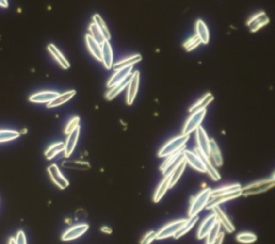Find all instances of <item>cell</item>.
Masks as SVG:
<instances>
[{"mask_svg": "<svg viewBox=\"0 0 275 244\" xmlns=\"http://www.w3.org/2000/svg\"><path fill=\"white\" fill-rule=\"evenodd\" d=\"M269 23V17L264 12H259L257 14H255L251 18L247 21V26L251 29V32L255 33L259 31L260 28H262L263 26Z\"/></svg>", "mask_w": 275, "mask_h": 244, "instance_id": "obj_10", "label": "cell"}, {"mask_svg": "<svg viewBox=\"0 0 275 244\" xmlns=\"http://www.w3.org/2000/svg\"><path fill=\"white\" fill-rule=\"evenodd\" d=\"M213 99H214L213 95L211 93H207L201 99H199V100L196 103L193 104L191 109H189V111L194 113L196 111L202 110V109H206L209 106V104L213 101Z\"/></svg>", "mask_w": 275, "mask_h": 244, "instance_id": "obj_28", "label": "cell"}, {"mask_svg": "<svg viewBox=\"0 0 275 244\" xmlns=\"http://www.w3.org/2000/svg\"><path fill=\"white\" fill-rule=\"evenodd\" d=\"M139 83H140V73L139 71H134L133 73H131V79H130L129 84H128V91H127V97H126V101L127 104H132L134 99H136V96L138 94V89H139Z\"/></svg>", "mask_w": 275, "mask_h": 244, "instance_id": "obj_7", "label": "cell"}, {"mask_svg": "<svg viewBox=\"0 0 275 244\" xmlns=\"http://www.w3.org/2000/svg\"><path fill=\"white\" fill-rule=\"evenodd\" d=\"M210 159H212V163L216 167L223 166L224 161H223L222 152L219 150L217 142L215 141L214 139L210 140Z\"/></svg>", "mask_w": 275, "mask_h": 244, "instance_id": "obj_19", "label": "cell"}, {"mask_svg": "<svg viewBox=\"0 0 275 244\" xmlns=\"http://www.w3.org/2000/svg\"><path fill=\"white\" fill-rule=\"evenodd\" d=\"M79 123H80V118L79 117L72 118L71 121L69 122L68 125H67V128H66V130H65V132H66L67 134H69L70 132L73 131L74 129H76L79 126Z\"/></svg>", "mask_w": 275, "mask_h": 244, "instance_id": "obj_41", "label": "cell"}, {"mask_svg": "<svg viewBox=\"0 0 275 244\" xmlns=\"http://www.w3.org/2000/svg\"><path fill=\"white\" fill-rule=\"evenodd\" d=\"M186 222L187 220H178L169 223L168 225L162 227L161 230L157 232L156 239H158V240H162V239H167L169 237L172 236L174 237L179 230H181L182 227L186 224Z\"/></svg>", "mask_w": 275, "mask_h": 244, "instance_id": "obj_6", "label": "cell"}, {"mask_svg": "<svg viewBox=\"0 0 275 244\" xmlns=\"http://www.w3.org/2000/svg\"><path fill=\"white\" fill-rule=\"evenodd\" d=\"M272 179H274V180H275V172L273 173V176H272Z\"/></svg>", "mask_w": 275, "mask_h": 244, "instance_id": "obj_48", "label": "cell"}, {"mask_svg": "<svg viewBox=\"0 0 275 244\" xmlns=\"http://www.w3.org/2000/svg\"><path fill=\"white\" fill-rule=\"evenodd\" d=\"M141 59H142V56L140 55V54H136V55H132L128 58H125V59H122V61L115 63L113 65V68L115 69V71H116V70H119V69L133 66L134 64L139 63Z\"/></svg>", "mask_w": 275, "mask_h": 244, "instance_id": "obj_25", "label": "cell"}, {"mask_svg": "<svg viewBox=\"0 0 275 244\" xmlns=\"http://www.w3.org/2000/svg\"><path fill=\"white\" fill-rule=\"evenodd\" d=\"M8 244H16V238H10V239H9V242H8Z\"/></svg>", "mask_w": 275, "mask_h": 244, "instance_id": "obj_46", "label": "cell"}, {"mask_svg": "<svg viewBox=\"0 0 275 244\" xmlns=\"http://www.w3.org/2000/svg\"><path fill=\"white\" fill-rule=\"evenodd\" d=\"M184 158L186 163H189L194 169H196L197 171L200 172H206V168H204L203 162L201 158L198 155L196 152L193 151H184Z\"/></svg>", "mask_w": 275, "mask_h": 244, "instance_id": "obj_13", "label": "cell"}, {"mask_svg": "<svg viewBox=\"0 0 275 244\" xmlns=\"http://www.w3.org/2000/svg\"><path fill=\"white\" fill-rule=\"evenodd\" d=\"M58 93L56 92H41L32 95L29 97V101L34 102V103H49L52 100H54L55 98L58 96Z\"/></svg>", "mask_w": 275, "mask_h": 244, "instance_id": "obj_20", "label": "cell"}, {"mask_svg": "<svg viewBox=\"0 0 275 244\" xmlns=\"http://www.w3.org/2000/svg\"><path fill=\"white\" fill-rule=\"evenodd\" d=\"M196 140L198 144V150L206 156L210 157V139L206 130L201 126L198 127L196 130Z\"/></svg>", "mask_w": 275, "mask_h": 244, "instance_id": "obj_8", "label": "cell"}, {"mask_svg": "<svg viewBox=\"0 0 275 244\" xmlns=\"http://www.w3.org/2000/svg\"><path fill=\"white\" fill-rule=\"evenodd\" d=\"M79 136H80V126H78L73 131L68 134L67 142L65 143V155H66V157H69L71 155L72 152L74 151V148H76Z\"/></svg>", "mask_w": 275, "mask_h": 244, "instance_id": "obj_18", "label": "cell"}, {"mask_svg": "<svg viewBox=\"0 0 275 244\" xmlns=\"http://www.w3.org/2000/svg\"><path fill=\"white\" fill-rule=\"evenodd\" d=\"M19 137V133L14 130H0V143L14 140Z\"/></svg>", "mask_w": 275, "mask_h": 244, "instance_id": "obj_38", "label": "cell"}, {"mask_svg": "<svg viewBox=\"0 0 275 244\" xmlns=\"http://www.w3.org/2000/svg\"><path fill=\"white\" fill-rule=\"evenodd\" d=\"M241 195H242V191L241 192L229 193V194H223V195H217V196H211V198H210V200H209L206 208L212 209L213 207L219 206L221 203H224V202H226L228 200H232V199L238 198L239 196H241Z\"/></svg>", "mask_w": 275, "mask_h": 244, "instance_id": "obj_14", "label": "cell"}, {"mask_svg": "<svg viewBox=\"0 0 275 244\" xmlns=\"http://www.w3.org/2000/svg\"><path fill=\"white\" fill-rule=\"evenodd\" d=\"M185 161V158H184V150L182 151H179L176 154H173V155H170L167 157L166 159V162H164L162 167H161V170L162 171L163 173V176L164 177H169L170 174L172 173V171L176 169L179 163H181L182 162Z\"/></svg>", "mask_w": 275, "mask_h": 244, "instance_id": "obj_5", "label": "cell"}, {"mask_svg": "<svg viewBox=\"0 0 275 244\" xmlns=\"http://www.w3.org/2000/svg\"><path fill=\"white\" fill-rule=\"evenodd\" d=\"M0 7L7 8L8 7V0H0Z\"/></svg>", "mask_w": 275, "mask_h": 244, "instance_id": "obj_45", "label": "cell"}, {"mask_svg": "<svg viewBox=\"0 0 275 244\" xmlns=\"http://www.w3.org/2000/svg\"><path fill=\"white\" fill-rule=\"evenodd\" d=\"M256 240H257L256 235H254L252 232H241L237 236V241L240 243L249 244L255 242Z\"/></svg>", "mask_w": 275, "mask_h": 244, "instance_id": "obj_37", "label": "cell"}, {"mask_svg": "<svg viewBox=\"0 0 275 244\" xmlns=\"http://www.w3.org/2000/svg\"><path fill=\"white\" fill-rule=\"evenodd\" d=\"M102 231H108V232H111V230H110V229H106V227H103V228H102Z\"/></svg>", "mask_w": 275, "mask_h": 244, "instance_id": "obj_47", "label": "cell"}, {"mask_svg": "<svg viewBox=\"0 0 275 244\" xmlns=\"http://www.w3.org/2000/svg\"><path fill=\"white\" fill-rule=\"evenodd\" d=\"M85 41H86L87 48L89 49V52L92 53V55L96 58L97 61H101V44H99L97 41H95L88 33L85 36Z\"/></svg>", "mask_w": 275, "mask_h": 244, "instance_id": "obj_23", "label": "cell"}, {"mask_svg": "<svg viewBox=\"0 0 275 244\" xmlns=\"http://www.w3.org/2000/svg\"><path fill=\"white\" fill-rule=\"evenodd\" d=\"M74 95H76V91H74V89L64 93V94H59L58 96L54 99V100L48 103V108H56L58 106H61V104H64L65 102L69 101L70 99L74 96Z\"/></svg>", "mask_w": 275, "mask_h": 244, "instance_id": "obj_26", "label": "cell"}, {"mask_svg": "<svg viewBox=\"0 0 275 244\" xmlns=\"http://www.w3.org/2000/svg\"><path fill=\"white\" fill-rule=\"evenodd\" d=\"M211 193H212L211 188H206L194 197L192 202L191 209H189V217L198 215V214L207 207L210 198H211Z\"/></svg>", "mask_w": 275, "mask_h": 244, "instance_id": "obj_2", "label": "cell"}, {"mask_svg": "<svg viewBox=\"0 0 275 244\" xmlns=\"http://www.w3.org/2000/svg\"><path fill=\"white\" fill-rule=\"evenodd\" d=\"M185 167H186V162L184 161L179 163L176 169H174L171 174H170V187L176 185L177 182L179 180V178L182 177V174L185 170Z\"/></svg>", "mask_w": 275, "mask_h": 244, "instance_id": "obj_31", "label": "cell"}, {"mask_svg": "<svg viewBox=\"0 0 275 244\" xmlns=\"http://www.w3.org/2000/svg\"><path fill=\"white\" fill-rule=\"evenodd\" d=\"M93 19H94V23L97 25L100 31H101V33H103V36H104V38H106L107 41H109V40L111 39V34H110L109 28L107 26L106 22L103 21V18L100 16L99 14H95V16H93Z\"/></svg>", "mask_w": 275, "mask_h": 244, "instance_id": "obj_33", "label": "cell"}, {"mask_svg": "<svg viewBox=\"0 0 275 244\" xmlns=\"http://www.w3.org/2000/svg\"><path fill=\"white\" fill-rule=\"evenodd\" d=\"M48 172L51 177L52 181L61 189H65L69 186V182L66 178L63 176V173L59 170L57 165H51L48 168Z\"/></svg>", "mask_w": 275, "mask_h": 244, "instance_id": "obj_9", "label": "cell"}, {"mask_svg": "<svg viewBox=\"0 0 275 244\" xmlns=\"http://www.w3.org/2000/svg\"><path fill=\"white\" fill-rule=\"evenodd\" d=\"M242 186L240 184H231V185H225L223 187H219L217 189H214L211 193V196H217L223 195V194H229L234 192H241Z\"/></svg>", "mask_w": 275, "mask_h": 244, "instance_id": "obj_30", "label": "cell"}, {"mask_svg": "<svg viewBox=\"0 0 275 244\" xmlns=\"http://www.w3.org/2000/svg\"><path fill=\"white\" fill-rule=\"evenodd\" d=\"M197 221H198V215L193 216V217H189V220H187L186 224H185V225L182 227L181 230H179V231L177 233V235L174 236V238L178 239V238L183 237L184 235H186V233H187L188 231L192 230V228H194V224L197 223Z\"/></svg>", "mask_w": 275, "mask_h": 244, "instance_id": "obj_34", "label": "cell"}, {"mask_svg": "<svg viewBox=\"0 0 275 244\" xmlns=\"http://www.w3.org/2000/svg\"><path fill=\"white\" fill-rule=\"evenodd\" d=\"M221 224L218 222L215 224V225L212 227L211 230L208 233L207 236V244H212L215 240H216L217 237L219 236V233H221Z\"/></svg>", "mask_w": 275, "mask_h": 244, "instance_id": "obj_36", "label": "cell"}, {"mask_svg": "<svg viewBox=\"0 0 275 244\" xmlns=\"http://www.w3.org/2000/svg\"><path fill=\"white\" fill-rule=\"evenodd\" d=\"M188 139H189L188 134H181V136L171 139V140L164 144V146L161 148V151L158 152V157L161 158L168 157L179 151H182L185 146V144H186V142L188 141Z\"/></svg>", "mask_w": 275, "mask_h": 244, "instance_id": "obj_1", "label": "cell"}, {"mask_svg": "<svg viewBox=\"0 0 275 244\" xmlns=\"http://www.w3.org/2000/svg\"><path fill=\"white\" fill-rule=\"evenodd\" d=\"M65 167H70L72 169H88L89 165L88 163H64Z\"/></svg>", "mask_w": 275, "mask_h": 244, "instance_id": "obj_42", "label": "cell"}, {"mask_svg": "<svg viewBox=\"0 0 275 244\" xmlns=\"http://www.w3.org/2000/svg\"><path fill=\"white\" fill-rule=\"evenodd\" d=\"M131 73H132V66L119 69V70H116V71H115V73L113 74V76L110 78V80L108 81L107 86L109 88L113 87L114 85H116V84L123 82L124 80L127 79Z\"/></svg>", "mask_w": 275, "mask_h": 244, "instance_id": "obj_15", "label": "cell"}, {"mask_svg": "<svg viewBox=\"0 0 275 244\" xmlns=\"http://www.w3.org/2000/svg\"><path fill=\"white\" fill-rule=\"evenodd\" d=\"M212 210L214 211L215 216H216L217 222H218L219 224H221V226H223L225 229H226V230H227L229 233L233 232V231H234L233 224L231 223V221L229 220L226 214L224 213V211L222 210V209L219 208V206L213 207Z\"/></svg>", "mask_w": 275, "mask_h": 244, "instance_id": "obj_17", "label": "cell"}, {"mask_svg": "<svg viewBox=\"0 0 275 244\" xmlns=\"http://www.w3.org/2000/svg\"><path fill=\"white\" fill-rule=\"evenodd\" d=\"M101 62L106 69L113 68V49L109 41H104L101 44Z\"/></svg>", "mask_w": 275, "mask_h": 244, "instance_id": "obj_16", "label": "cell"}, {"mask_svg": "<svg viewBox=\"0 0 275 244\" xmlns=\"http://www.w3.org/2000/svg\"><path fill=\"white\" fill-rule=\"evenodd\" d=\"M207 114V109H202L192 113V115L187 118L183 128V134H191L197 130V128L201 126V123Z\"/></svg>", "mask_w": 275, "mask_h": 244, "instance_id": "obj_4", "label": "cell"}, {"mask_svg": "<svg viewBox=\"0 0 275 244\" xmlns=\"http://www.w3.org/2000/svg\"><path fill=\"white\" fill-rule=\"evenodd\" d=\"M170 188V176L164 177L163 180L159 184L156 192L154 194V202H159L162 200V198L164 196V194L167 193L168 189Z\"/></svg>", "mask_w": 275, "mask_h": 244, "instance_id": "obj_27", "label": "cell"}, {"mask_svg": "<svg viewBox=\"0 0 275 244\" xmlns=\"http://www.w3.org/2000/svg\"><path fill=\"white\" fill-rule=\"evenodd\" d=\"M88 32H89V33H88L89 36H91L95 40V41H97L99 44H102L104 41H107L106 38H104V36H103V33H101V31H100L99 27L95 23L89 25Z\"/></svg>", "mask_w": 275, "mask_h": 244, "instance_id": "obj_32", "label": "cell"}, {"mask_svg": "<svg viewBox=\"0 0 275 244\" xmlns=\"http://www.w3.org/2000/svg\"><path fill=\"white\" fill-rule=\"evenodd\" d=\"M217 223V218L215 216V214H212V215L208 216L206 220H204L201 224V226H200L199 230H198V239H201L206 238L208 236V233L211 230L212 227L215 225V224Z\"/></svg>", "mask_w": 275, "mask_h": 244, "instance_id": "obj_21", "label": "cell"}, {"mask_svg": "<svg viewBox=\"0 0 275 244\" xmlns=\"http://www.w3.org/2000/svg\"><path fill=\"white\" fill-rule=\"evenodd\" d=\"M200 43H201V42H200L199 38H198L197 36H194V37H192L191 39H188L187 41L184 43V48L186 49L187 51L189 52V51H192V49H196Z\"/></svg>", "mask_w": 275, "mask_h": 244, "instance_id": "obj_39", "label": "cell"}, {"mask_svg": "<svg viewBox=\"0 0 275 244\" xmlns=\"http://www.w3.org/2000/svg\"><path fill=\"white\" fill-rule=\"evenodd\" d=\"M130 79H131V74H130L127 79H125L123 82L118 83L116 84V85H114L113 87L110 88V91H108V93L106 94V98L108 99V100H112V99L116 97L118 94H121L124 89L128 86Z\"/></svg>", "mask_w": 275, "mask_h": 244, "instance_id": "obj_24", "label": "cell"}, {"mask_svg": "<svg viewBox=\"0 0 275 244\" xmlns=\"http://www.w3.org/2000/svg\"><path fill=\"white\" fill-rule=\"evenodd\" d=\"M156 237H157L156 231H149L142 238V240L140 243H141V244H151L155 240V239H156Z\"/></svg>", "mask_w": 275, "mask_h": 244, "instance_id": "obj_40", "label": "cell"}, {"mask_svg": "<svg viewBox=\"0 0 275 244\" xmlns=\"http://www.w3.org/2000/svg\"><path fill=\"white\" fill-rule=\"evenodd\" d=\"M194 28H196V36L199 38L200 42L203 44H208L210 40V33L206 23H204L202 19H198Z\"/></svg>", "mask_w": 275, "mask_h": 244, "instance_id": "obj_22", "label": "cell"}, {"mask_svg": "<svg viewBox=\"0 0 275 244\" xmlns=\"http://www.w3.org/2000/svg\"><path fill=\"white\" fill-rule=\"evenodd\" d=\"M16 244H27V240H26V236L23 230H19L17 232V235L16 237Z\"/></svg>", "mask_w": 275, "mask_h": 244, "instance_id": "obj_43", "label": "cell"}, {"mask_svg": "<svg viewBox=\"0 0 275 244\" xmlns=\"http://www.w3.org/2000/svg\"><path fill=\"white\" fill-rule=\"evenodd\" d=\"M275 186V180L274 179H267V180L258 181L249 184V185L242 187V195L249 196V195H257V194H261L269 191L270 188Z\"/></svg>", "mask_w": 275, "mask_h": 244, "instance_id": "obj_3", "label": "cell"}, {"mask_svg": "<svg viewBox=\"0 0 275 244\" xmlns=\"http://www.w3.org/2000/svg\"><path fill=\"white\" fill-rule=\"evenodd\" d=\"M63 151H65V143H55L46 151V157L48 159H52Z\"/></svg>", "mask_w": 275, "mask_h": 244, "instance_id": "obj_35", "label": "cell"}, {"mask_svg": "<svg viewBox=\"0 0 275 244\" xmlns=\"http://www.w3.org/2000/svg\"><path fill=\"white\" fill-rule=\"evenodd\" d=\"M223 241H224V233L221 232V233H219V236L217 237L216 240H215L212 244H223Z\"/></svg>", "mask_w": 275, "mask_h": 244, "instance_id": "obj_44", "label": "cell"}, {"mask_svg": "<svg viewBox=\"0 0 275 244\" xmlns=\"http://www.w3.org/2000/svg\"><path fill=\"white\" fill-rule=\"evenodd\" d=\"M88 225L87 224H80V225H76L71 228H69L68 230L62 236L63 241H71L74 239H78L84 235L85 232L88 230Z\"/></svg>", "mask_w": 275, "mask_h": 244, "instance_id": "obj_11", "label": "cell"}, {"mask_svg": "<svg viewBox=\"0 0 275 244\" xmlns=\"http://www.w3.org/2000/svg\"><path fill=\"white\" fill-rule=\"evenodd\" d=\"M194 152H196L198 155L200 156V158H201V161L203 162L204 168H206V172H208L210 178H211L212 180H214V181L221 180V174H219V172L217 171V169L215 168L214 163L211 162V159H210V157L204 155V154L200 152L198 148H196V151H194Z\"/></svg>", "mask_w": 275, "mask_h": 244, "instance_id": "obj_12", "label": "cell"}, {"mask_svg": "<svg viewBox=\"0 0 275 244\" xmlns=\"http://www.w3.org/2000/svg\"><path fill=\"white\" fill-rule=\"evenodd\" d=\"M49 49V53L52 54V56L56 59V61L61 64V66L64 68V69H68L70 67V64L69 62L67 61L66 58H65V56L63 55V54L61 53V51L54 46V44H49V46L48 47Z\"/></svg>", "mask_w": 275, "mask_h": 244, "instance_id": "obj_29", "label": "cell"}]
</instances>
